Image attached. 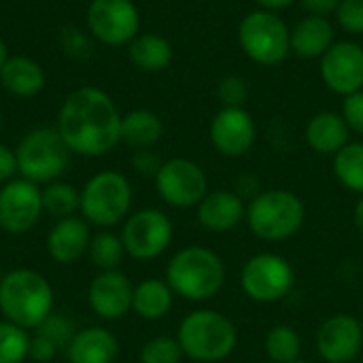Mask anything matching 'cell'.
<instances>
[{
  "label": "cell",
  "instance_id": "6da1fadb",
  "mask_svg": "<svg viewBox=\"0 0 363 363\" xmlns=\"http://www.w3.org/2000/svg\"><path fill=\"white\" fill-rule=\"evenodd\" d=\"M55 130L72 153L96 157L121 143V115L106 91L81 87L64 100Z\"/></svg>",
  "mask_w": 363,
  "mask_h": 363
},
{
  "label": "cell",
  "instance_id": "7a4b0ae2",
  "mask_svg": "<svg viewBox=\"0 0 363 363\" xmlns=\"http://www.w3.org/2000/svg\"><path fill=\"white\" fill-rule=\"evenodd\" d=\"M166 283L174 296L189 302H204L221 291L225 283V264L215 251L191 245L170 257Z\"/></svg>",
  "mask_w": 363,
  "mask_h": 363
},
{
  "label": "cell",
  "instance_id": "3957f363",
  "mask_svg": "<svg viewBox=\"0 0 363 363\" xmlns=\"http://www.w3.org/2000/svg\"><path fill=\"white\" fill-rule=\"evenodd\" d=\"M0 313L23 330H36L53 313L51 283L30 268L6 272L0 283Z\"/></svg>",
  "mask_w": 363,
  "mask_h": 363
},
{
  "label": "cell",
  "instance_id": "277c9868",
  "mask_svg": "<svg viewBox=\"0 0 363 363\" xmlns=\"http://www.w3.org/2000/svg\"><path fill=\"white\" fill-rule=\"evenodd\" d=\"M177 340L185 357L198 363H219L236 351L238 332L223 313L200 308L181 321Z\"/></svg>",
  "mask_w": 363,
  "mask_h": 363
},
{
  "label": "cell",
  "instance_id": "5b68a950",
  "mask_svg": "<svg viewBox=\"0 0 363 363\" xmlns=\"http://www.w3.org/2000/svg\"><path fill=\"white\" fill-rule=\"evenodd\" d=\"M306 219V208L300 196L289 189L259 191L249 204L245 221L253 236L266 242H279L296 236Z\"/></svg>",
  "mask_w": 363,
  "mask_h": 363
},
{
  "label": "cell",
  "instance_id": "8992f818",
  "mask_svg": "<svg viewBox=\"0 0 363 363\" xmlns=\"http://www.w3.org/2000/svg\"><path fill=\"white\" fill-rule=\"evenodd\" d=\"M238 43L251 62L277 66L291 53V30L279 13L257 9L240 21Z\"/></svg>",
  "mask_w": 363,
  "mask_h": 363
},
{
  "label": "cell",
  "instance_id": "52a82bcc",
  "mask_svg": "<svg viewBox=\"0 0 363 363\" xmlns=\"http://www.w3.org/2000/svg\"><path fill=\"white\" fill-rule=\"evenodd\" d=\"M132 206V185L115 170L94 174L81 191V215L87 223L111 228L125 219Z\"/></svg>",
  "mask_w": 363,
  "mask_h": 363
},
{
  "label": "cell",
  "instance_id": "ba28073f",
  "mask_svg": "<svg viewBox=\"0 0 363 363\" xmlns=\"http://www.w3.org/2000/svg\"><path fill=\"white\" fill-rule=\"evenodd\" d=\"M21 179L32 183H53L68 166L70 149L57 130L36 128L28 132L15 149Z\"/></svg>",
  "mask_w": 363,
  "mask_h": 363
},
{
  "label": "cell",
  "instance_id": "9c48e42d",
  "mask_svg": "<svg viewBox=\"0 0 363 363\" xmlns=\"http://www.w3.org/2000/svg\"><path fill=\"white\" fill-rule=\"evenodd\" d=\"M296 285L294 266L279 253H257L249 257L240 270V287L245 296L259 304L283 300Z\"/></svg>",
  "mask_w": 363,
  "mask_h": 363
},
{
  "label": "cell",
  "instance_id": "30bf717a",
  "mask_svg": "<svg viewBox=\"0 0 363 363\" xmlns=\"http://www.w3.org/2000/svg\"><path fill=\"white\" fill-rule=\"evenodd\" d=\"M174 228L170 217L160 208H143L128 217L121 230L125 255L149 262L160 257L172 242Z\"/></svg>",
  "mask_w": 363,
  "mask_h": 363
},
{
  "label": "cell",
  "instance_id": "8fae6325",
  "mask_svg": "<svg viewBox=\"0 0 363 363\" xmlns=\"http://www.w3.org/2000/svg\"><path fill=\"white\" fill-rule=\"evenodd\" d=\"M160 198L174 208H194L208 194L206 172L187 157H172L153 177Z\"/></svg>",
  "mask_w": 363,
  "mask_h": 363
},
{
  "label": "cell",
  "instance_id": "7c38bea8",
  "mask_svg": "<svg viewBox=\"0 0 363 363\" xmlns=\"http://www.w3.org/2000/svg\"><path fill=\"white\" fill-rule=\"evenodd\" d=\"M87 28L104 45H125L138 36L140 15L132 0H91Z\"/></svg>",
  "mask_w": 363,
  "mask_h": 363
},
{
  "label": "cell",
  "instance_id": "4fadbf2b",
  "mask_svg": "<svg viewBox=\"0 0 363 363\" xmlns=\"http://www.w3.org/2000/svg\"><path fill=\"white\" fill-rule=\"evenodd\" d=\"M43 189L28 179H13L0 189V230L6 234L30 232L43 215Z\"/></svg>",
  "mask_w": 363,
  "mask_h": 363
},
{
  "label": "cell",
  "instance_id": "5bb4252c",
  "mask_svg": "<svg viewBox=\"0 0 363 363\" xmlns=\"http://www.w3.org/2000/svg\"><path fill=\"white\" fill-rule=\"evenodd\" d=\"M321 81L338 96L363 89V47L355 40L334 43L319 64Z\"/></svg>",
  "mask_w": 363,
  "mask_h": 363
},
{
  "label": "cell",
  "instance_id": "9a60e30c",
  "mask_svg": "<svg viewBox=\"0 0 363 363\" xmlns=\"http://www.w3.org/2000/svg\"><path fill=\"white\" fill-rule=\"evenodd\" d=\"M363 351V325L353 315L328 317L317 330V353L325 363H351Z\"/></svg>",
  "mask_w": 363,
  "mask_h": 363
},
{
  "label": "cell",
  "instance_id": "2e32d148",
  "mask_svg": "<svg viewBox=\"0 0 363 363\" xmlns=\"http://www.w3.org/2000/svg\"><path fill=\"white\" fill-rule=\"evenodd\" d=\"M211 143L225 157H242L255 143L257 128L245 106H223L211 121Z\"/></svg>",
  "mask_w": 363,
  "mask_h": 363
},
{
  "label": "cell",
  "instance_id": "e0dca14e",
  "mask_svg": "<svg viewBox=\"0 0 363 363\" xmlns=\"http://www.w3.org/2000/svg\"><path fill=\"white\" fill-rule=\"evenodd\" d=\"M134 285L121 270H102L87 289V302L96 317L104 321L123 319L132 311Z\"/></svg>",
  "mask_w": 363,
  "mask_h": 363
},
{
  "label": "cell",
  "instance_id": "ac0fdd59",
  "mask_svg": "<svg viewBox=\"0 0 363 363\" xmlns=\"http://www.w3.org/2000/svg\"><path fill=\"white\" fill-rule=\"evenodd\" d=\"M196 208H198L196 211L198 223L213 234H225L236 230L247 215L245 200L230 189L208 191Z\"/></svg>",
  "mask_w": 363,
  "mask_h": 363
},
{
  "label": "cell",
  "instance_id": "d6986e66",
  "mask_svg": "<svg viewBox=\"0 0 363 363\" xmlns=\"http://www.w3.org/2000/svg\"><path fill=\"white\" fill-rule=\"evenodd\" d=\"M89 223L81 217H64L47 234V253L57 264H74L89 249Z\"/></svg>",
  "mask_w": 363,
  "mask_h": 363
},
{
  "label": "cell",
  "instance_id": "ffe728a7",
  "mask_svg": "<svg viewBox=\"0 0 363 363\" xmlns=\"http://www.w3.org/2000/svg\"><path fill=\"white\" fill-rule=\"evenodd\" d=\"M119 353V342L113 332L91 325L77 332L66 347L68 363H113Z\"/></svg>",
  "mask_w": 363,
  "mask_h": 363
},
{
  "label": "cell",
  "instance_id": "44dd1931",
  "mask_svg": "<svg viewBox=\"0 0 363 363\" xmlns=\"http://www.w3.org/2000/svg\"><path fill=\"white\" fill-rule=\"evenodd\" d=\"M306 145L321 155H336L351 140V130L340 113L321 111L308 119L304 130Z\"/></svg>",
  "mask_w": 363,
  "mask_h": 363
},
{
  "label": "cell",
  "instance_id": "7402d4cb",
  "mask_svg": "<svg viewBox=\"0 0 363 363\" xmlns=\"http://www.w3.org/2000/svg\"><path fill=\"white\" fill-rule=\"evenodd\" d=\"M334 26L328 17L306 15L291 30V51L302 60L323 57L325 51L336 43Z\"/></svg>",
  "mask_w": 363,
  "mask_h": 363
},
{
  "label": "cell",
  "instance_id": "603a6c76",
  "mask_svg": "<svg viewBox=\"0 0 363 363\" xmlns=\"http://www.w3.org/2000/svg\"><path fill=\"white\" fill-rule=\"evenodd\" d=\"M0 83L9 94L19 98H30L45 87V70L32 57L26 55L6 57L4 66L0 68Z\"/></svg>",
  "mask_w": 363,
  "mask_h": 363
},
{
  "label": "cell",
  "instance_id": "cb8c5ba5",
  "mask_svg": "<svg viewBox=\"0 0 363 363\" xmlns=\"http://www.w3.org/2000/svg\"><path fill=\"white\" fill-rule=\"evenodd\" d=\"M172 302H174V291L166 281L147 279L134 287L132 311L145 321H157L170 313Z\"/></svg>",
  "mask_w": 363,
  "mask_h": 363
},
{
  "label": "cell",
  "instance_id": "d4e9b609",
  "mask_svg": "<svg viewBox=\"0 0 363 363\" xmlns=\"http://www.w3.org/2000/svg\"><path fill=\"white\" fill-rule=\"evenodd\" d=\"M162 119L147 108L130 111L121 117V143L134 149H151L162 138Z\"/></svg>",
  "mask_w": 363,
  "mask_h": 363
},
{
  "label": "cell",
  "instance_id": "484cf974",
  "mask_svg": "<svg viewBox=\"0 0 363 363\" xmlns=\"http://www.w3.org/2000/svg\"><path fill=\"white\" fill-rule=\"evenodd\" d=\"M130 60L145 72H160L172 62V45L160 34H138L130 43Z\"/></svg>",
  "mask_w": 363,
  "mask_h": 363
},
{
  "label": "cell",
  "instance_id": "4316f807",
  "mask_svg": "<svg viewBox=\"0 0 363 363\" xmlns=\"http://www.w3.org/2000/svg\"><path fill=\"white\" fill-rule=\"evenodd\" d=\"M334 174L342 187L363 196V143H349L334 155Z\"/></svg>",
  "mask_w": 363,
  "mask_h": 363
},
{
  "label": "cell",
  "instance_id": "83f0119b",
  "mask_svg": "<svg viewBox=\"0 0 363 363\" xmlns=\"http://www.w3.org/2000/svg\"><path fill=\"white\" fill-rule=\"evenodd\" d=\"M264 351L272 363H294L300 359L302 338L291 325H274L264 340Z\"/></svg>",
  "mask_w": 363,
  "mask_h": 363
},
{
  "label": "cell",
  "instance_id": "f1b7e54d",
  "mask_svg": "<svg viewBox=\"0 0 363 363\" xmlns=\"http://www.w3.org/2000/svg\"><path fill=\"white\" fill-rule=\"evenodd\" d=\"M89 259L91 264L102 272V270H119V264L123 262L125 247L121 242V236L113 232H98L89 240Z\"/></svg>",
  "mask_w": 363,
  "mask_h": 363
},
{
  "label": "cell",
  "instance_id": "f546056e",
  "mask_svg": "<svg viewBox=\"0 0 363 363\" xmlns=\"http://www.w3.org/2000/svg\"><path fill=\"white\" fill-rule=\"evenodd\" d=\"M81 208V191H77L72 185L53 181L43 189V211L51 217L64 219L72 217Z\"/></svg>",
  "mask_w": 363,
  "mask_h": 363
},
{
  "label": "cell",
  "instance_id": "4dcf8cb0",
  "mask_svg": "<svg viewBox=\"0 0 363 363\" xmlns=\"http://www.w3.org/2000/svg\"><path fill=\"white\" fill-rule=\"evenodd\" d=\"M30 353L28 330L2 319L0 321V363H21Z\"/></svg>",
  "mask_w": 363,
  "mask_h": 363
},
{
  "label": "cell",
  "instance_id": "1f68e13d",
  "mask_svg": "<svg viewBox=\"0 0 363 363\" xmlns=\"http://www.w3.org/2000/svg\"><path fill=\"white\" fill-rule=\"evenodd\" d=\"M140 363H181L183 351L177 338L172 336H155L147 340L138 355Z\"/></svg>",
  "mask_w": 363,
  "mask_h": 363
},
{
  "label": "cell",
  "instance_id": "d6a6232c",
  "mask_svg": "<svg viewBox=\"0 0 363 363\" xmlns=\"http://www.w3.org/2000/svg\"><path fill=\"white\" fill-rule=\"evenodd\" d=\"M34 334L43 336L45 340H49L57 351H66V347L70 345L72 336L77 334L74 332V323L68 319V317H62V315H49L36 330Z\"/></svg>",
  "mask_w": 363,
  "mask_h": 363
},
{
  "label": "cell",
  "instance_id": "836d02e7",
  "mask_svg": "<svg viewBox=\"0 0 363 363\" xmlns=\"http://www.w3.org/2000/svg\"><path fill=\"white\" fill-rule=\"evenodd\" d=\"M217 96L223 106H245V100L249 96L247 81L238 74H228L219 81Z\"/></svg>",
  "mask_w": 363,
  "mask_h": 363
},
{
  "label": "cell",
  "instance_id": "e575fe53",
  "mask_svg": "<svg viewBox=\"0 0 363 363\" xmlns=\"http://www.w3.org/2000/svg\"><path fill=\"white\" fill-rule=\"evenodd\" d=\"M336 19L342 30L351 34H363V0H340Z\"/></svg>",
  "mask_w": 363,
  "mask_h": 363
},
{
  "label": "cell",
  "instance_id": "d590c367",
  "mask_svg": "<svg viewBox=\"0 0 363 363\" xmlns=\"http://www.w3.org/2000/svg\"><path fill=\"white\" fill-rule=\"evenodd\" d=\"M340 115L347 121V125H349L351 132L363 134V89L345 96Z\"/></svg>",
  "mask_w": 363,
  "mask_h": 363
},
{
  "label": "cell",
  "instance_id": "8d00e7d4",
  "mask_svg": "<svg viewBox=\"0 0 363 363\" xmlns=\"http://www.w3.org/2000/svg\"><path fill=\"white\" fill-rule=\"evenodd\" d=\"M162 164L164 162L160 160V155L153 153L151 149H136L132 155V168L145 177H155L157 170L162 168Z\"/></svg>",
  "mask_w": 363,
  "mask_h": 363
},
{
  "label": "cell",
  "instance_id": "74e56055",
  "mask_svg": "<svg viewBox=\"0 0 363 363\" xmlns=\"http://www.w3.org/2000/svg\"><path fill=\"white\" fill-rule=\"evenodd\" d=\"M62 45H64V51H68L70 55H77V57L89 55V49H91L87 38L77 28H66L62 32Z\"/></svg>",
  "mask_w": 363,
  "mask_h": 363
},
{
  "label": "cell",
  "instance_id": "f35d334b",
  "mask_svg": "<svg viewBox=\"0 0 363 363\" xmlns=\"http://www.w3.org/2000/svg\"><path fill=\"white\" fill-rule=\"evenodd\" d=\"M57 353H60V351H57L49 340H45L43 336H38V334L30 336V353H28V357H30L32 362L47 363L51 362V359H55Z\"/></svg>",
  "mask_w": 363,
  "mask_h": 363
},
{
  "label": "cell",
  "instance_id": "ab89813d",
  "mask_svg": "<svg viewBox=\"0 0 363 363\" xmlns=\"http://www.w3.org/2000/svg\"><path fill=\"white\" fill-rule=\"evenodd\" d=\"M15 172H19L17 170V155L11 147L0 143V185L13 181Z\"/></svg>",
  "mask_w": 363,
  "mask_h": 363
},
{
  "label": "cell",
  "instance_id": "60d3db41",
  "mask_svg": "<svg viewBox=\"0 0 363 363\" xmlns=\"http://www.w3.org/2000/svg\"><path fill=\"white\" fill-rule=\"evenodd\" d=\"M300 2L308 15H317V17H328L336 13L340 4V0H300Z\"/></svg>",
  "mask_w": 363,
  "mask_h": 363
},
{
  "label": "cell",
  "instance_id": "b9f144b4",
  "mask_svg": "<svg viewBox=\"0 0 363 363\" xmlns=\"http://www.w3.org/2000/svg\"><path fill=\"white\" fill-rule=\"evenodd\" d=\"M255 2H257V6H259V9H264V11H272V13H277V11H281V9L291 6L296 0H255Z\"/></svg>",
  "mask_w": 363,
  "mask_h": 363
},
{
  "label": "cell",
  "instance_id": "7bdbcfd3",
  "mask_svg": "<svg viewBox=\"0 0 363 363\" xmlns=\"http://www.w3.org/2000/svg\"><path fill=\"white\" fill-rule=\"evenodd\" d=\"M353 223H355L357 234L363 238V196H359V200H357V204H355V211H353Z\"/></svg>",
  "mask_w": 363,
  "mask_h": 363
},
{
  "label": "cell",
  "instance_id": "ee69618b",
  "mask_svg": "<svg viewBox=\"0 0 363 363\" xmlns=\"http://www.w3.org/2000/svg\"><path fill=\"white\" fill-rule=\"evenodd\" d=\"M6 57H9V53H6V45H4V40L0 38V68L4 66Z\"/></svg>",
  "mask_w": 363,
  "mask_h": 363
},
{
  "label": "cell",
  "instance_id": "f6af8a7d",
  "mask_svg": "<svg viewBox=\"0 0 363 363\" xmlns=\"http://www.w3.org/2000/svg\"><path fill=\"white\" fill-rule=\"evenodd\" d=\"M294 363H311V362H304V359H298V362H294Z\"/></svg>",
  "mask_w": 363,
  "mask_h": 363
},
{
  "label": "cell",
  "instance_id": "bcb514c9",
  "mask_svg": "<svg viewBox=\"0 0 363 363\" xmlns=\"http://www.w3.org/2000/svg\"><path fill=\"white\" fill-rule=\"evenodd\" d=\"M2 277H4V274H2V268H0V283H2Z\"/></svg>",
  "mask_w": 363,
  "mask_h": 363
},
{
  "label": "cell",
  "instance_id": "7dc6e473",
  "mask_svg": "<svg viewBox=\"0 0 363 363\" xmlns=\"http://www.w3.org/2000/svg\"><path fill=\"white\" fill-rule=\"evenodd\" d=\"M351 363H363V362H357V359H355V362H351Z\"/></svg>",
  "mask_w": 363,
  "mask_h": 363
},
{
  "label": "cell",
  "instance_id": "c3c4849f",
  "mask_svg": "<svg viewBox=\"0 0 363 363\" xmlns=\"http://www.w3.org/2000/svg\"><path fill=\"white\" fill-rule=\"evenodd\" d=\"M0 125H2V117H0Z\"/></svg>",
  "mask_w": 363,
  "mask_h": 363
}]
</instances>
